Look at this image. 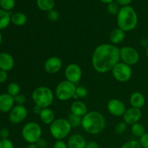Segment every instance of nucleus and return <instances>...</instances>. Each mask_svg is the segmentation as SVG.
Segmentation results:
<instances>
[{"instance_id":"nucleus-13","label":"nucleus","mask_w":148,"mask_h":148,"mask_svg":"<svg viewBox=\"0 0 148 148\" xmlns=\"http://www.w3.org/2000/svg\"><path fill=\"white\" fill-rule=\"evenodd\" d=\"M143 113L141 109L134 107H131L126 110L125 113L123 115V120L127 124L133 125L134 124L139 122L142 118Z\"/></svg>"},{"instance_id":"nucleus-18","label":"nucleus","mask_w":148,"mask_h":148,"mask_svg":"<svg viewBox=\"0 0 148 148\" xmlns=\"http://www.w3.org/2000/svg\"><path fill=\"white\" fill-rule=\"evenodd\" d=\"M71 113L83 117L88 113V107L86 104L81 101H75L71 104Z\"/></svg>"},{"instance_id":"nucleus-16","label":"nucleus","mask_w":148,"mask_h":148,"mask_svg":"<svg viewBox=\"0 0 148 148\" xmlns=\"http://www.w3.org/2000/svg\"><path fill=\"white\" fill-rule=\"evenodd\" d=\"M14 66V60L11 54L7 52L0 53V70L8 72L12 70Z\"/></svg>"},{"instance_id":"nucleus-23","label":"nucleus","mask_w":148,"mask_h":148,"mask_svg":"<svg viewBox=\"0 0 148 148\" xmlns=\"http://www.w3.org/2000/svg\"><path fill=\"white\" fill-rule=\"evenodd\" d=\"M11 23V15L8 12L0 9V30L7 28Z\"/></svg>"},{"instance_id":"nucleus-20","label":"nucleus","mask_w":148,"mask_h":148,"mask_svg":"<svg viewBox=\"0 0 148 148\" xmlns=\"http://www.w3.org/2000/svg\"><path fill=\"white\" fill-rule=\"evenodd\" d=\"M125 31L121 30L119 27L114 28L110 33V40L112 43V44L116 45L121 43L125 38Z\"/></svg>"},{"instance_id":"nucleus-47","label":"nucleus","mask_w":148,"mask_h":148,"mask_svg":"<svg viewBox=\"0 0 148 148\" xmlns=\"http://www.w3.org/2000/svg\"><path fill=\"white\" fill-rule=\"evenodd\" d=\"M2 40H3V36H2V34H1V31H0V46H1V44L2 43Z\"/></svg>"},{"instance_id":"nucleus-50","label":"nucleus","mask_w":148,"mask_h":148,"mask_svg":"<svg viewBox=\"0 0 148 148\" xmlns=\"http://www.w3.org/2000/svg\"><path fill=\"white\" fill-rule=\"evenodd\" d=\"M147 127H148V122H147Z\"/></svg>"},{"instance_id":"nucleus-46","label":"nucleus","mask_w":148,"mask_h":148,"mask_svg":"<svg viewBox=\"0 0 148 148\" xmlns=\"http://www.w3.org/2000/svg\"><path fill=\"white\" fill-rule=\"evenodd\" d=\"M26 148H38V147L36 145V144H30L27 146Z\"/></svg>"},{"instance_id":"nucleus-1","label":"nucleus","mask_w":148,"mask_h":148,"mask_svg":"<svg viewBox=\"0 0 148 148\" xmlns=\"http://www.w3.org/2000/svg\"><path fill=\"white\" fill-rule=\"evenodd\" d=\"M120 62V49L111 43H103L95 48L92 56V65L99 73H107Z\"/></svg>"},{"instance_id":"nucleus-41","label":"nucleus","mask_w":148,"mask_h":148,"mask_svg":"<svg viewBox=\"0 0 148 148\" xmlns=\"http://www.w3.org/2000/svg\"><path fill=\"white\" fill-rule=\"evenodd\" d=\"M115 1L119 5L125 7V6H129V4H131L132 0H115Z\"/></svg>"},{"instance_id":"nucleus-11","label":"nucleus","mask_w":148,"mask_h":148,"mask_svg":"<svg viewBox=\"0 0 148 148\" xmlns=\"http://www.w3.org/2000/svg\"><path fill=\"white\" fill-rule=\"evenodd\" d=\"M65 77L66 80L76 84L79 82L82 76V72L80 66L76 64H69L64 71Z\"/></svg>"},{"instance_id":"nucleus-30","label":"nucleus","mask_w":148,"mask_h":148,"mask_svg":"<svg viewBox=\"0 0 148 148\" xmlns=\"http://www.w3.org/2000/svg\"><path fill=\"white\" fill-rule=\"evenodd\" d=\"M119 10V5L116 2H115V1H113V2L110 3V4L107 5V11L108 12V13L112 14V15L118 14Z\"/></svg>"},{"instance_id":"nucleus-39","label":"nucleus","mask_w":148,"mask_h":148,"mask_svg":"<svg viewBox=\"0 0 148 148\" xmlns=\"http://www.w3.org/2000/svg\"><path fill=\"white\" fill-rule=\"evenodd\" d=\"M8 79L7 72L4 70H0V83H4Z\"/></svg>"},{"instance_id":"nucleus-8","label":"nucleus","mask_w":148,"mask_h":148,"mask_svg":"<svg viewBox=\"0 0 148 148\" xmlns=\"http://www.w3.org/2000/svg\"><path fill=\"white\" fill-rule=\"evenodd\" d=\"M111 72L114 79L120 82H127L132 76V69L131 66L121 62L116 64Z\"/></svg>"},{"instance_id":"nucleus-35","label":"nucleus","mask_w":148,"mask_h":148,"mask_svg":"<svg viewBox=\"0 0 148 148\" xmlns=\"http://www.w3.org/2000/svg\"><path fill=\"white\" fill-rule=\"evenodd\" d=\"M0 148H14V144L9 139L0 140Z\"/></svg>"},{"instance_id":"nucleus-25","label":"nucleus","mask_w":148,"mask_h":148,"mask_svg":"<svg viewBox=\"0 0 148 148\" xmlns=\"http://www.w3.org/2000/svg\"><path fill=\"white\" fill-rule=\"evenodd\" d=\"M67 120L70 124L71 127H74V128H78L82 126V117L76 115V114H74L72 113L69 114L67 117Z\"/></svg>"},{"instance_id":"nucleus-21","label":"nucleus","mask_w":148,"mask_h":148,"mask_svg":"<svg viewBox=\"0 0 148 148\" xmlns=\"http://www.w3.org/2000/svg\"><path fill=\"white\" fill-rule=\"evenodd\" d=\"M39 116H40L42 122L45 124H48V125H50L56 119L54 113L49 108H43Z\"/></svg>"},{"instance_id":"nucleus-32","label":"nucleus","mask_w":148,"mask_h":148,"mask_svg":"<svg viewBox=\"0 0 148 148\" xmlns=\"http://www.w3.org/2000/svg\"><path fill=\"white\" fill-rule=\"evenodd\" d=\"M127 124L124 121H121L118 123L115 127V132L117 134H122L127 130Z\"/></svg>"},{"instance_id":"nucleus-24","label":"nucleus","mask_w":148,"mask_h":148,"mask_svg":"<svg viewBox=\"0 0 148 148\" xmlns=\"http://www.w3.org/2000/svg\"><path fill=\"white\" fill-rule=\"evenodd\" d=\"M38 7L43 12H49L53 10L55 5L54 0H37Z\"/></svg>"},{"instance_id":"nucleus-33","label":"nucleus","mask_w":148,"mask_h":148,"mask_svg":"<svg viewBox=\"0 0 148 148\" xmlns=\"http://www.w3.org/2000/svg\"><path fill=\"white\" fill-rule=\"evenodd\" d=\"M48 18L50 21L51 22H56L58 20H59V12H58L56 10H52L51 11L48 12Z\"/></svg>"},{"instance_id":"nucleus-9","label":"nucleus","mask_w":148,"mask_h":148,"mask_svg":"<svg viewBox=\"0 0 148 148\" xmlns=\"http://www.w3.org/2000/svg\"><path fill=\"white\" fill-rule=\"evenodd\" d=\"M140 60V54L134 48L124 46L120 49V61L130 66L135 65Z\"/></svg>"},{"instance_id":"nucleus-43","label":"nucleus","mask_w":148,"mask_h":148,"mask_svg":"<svg viewBox=\"0 0 148 148\" xmlns=\"http://www.w3.org/2000/svg\"><path fill=\"white\" fill-rule=\"evenodd\" d=\"M42 109H43V108H40V106H37V105H35V106H33V112L36 115L39 116L40 115V112H41Z\"/></svg>"},{"instance_id":"nucleus-15","label":"nucleus","mask_w":148,"mask_h":148,"mask_svg":"<svg viewBox=\"0 0 148 148\" xmlns=\"http://www.w3.org/2000/svg\"><path fill=\"white\" fill-rule=\"evenodd\" d=\"M14 97L8 93H2L0 95V111L3 113H8L14 107Z\"/></svg>"},{"instance_id":"nucleus-40","label":"nucleus","mask_w":148,"mask_h":148,"mask_svg":"<svg viewBox=\"0 0 148 148\" xmlns=\"http://www.w3.org/2000/svg\"><path fill=\"white\" fill-rule=\"evenodd\" d=\"M36 145L38 147V148H46L48 146L47 142H46V140L43 138H40V140H38L37 143H36Z\"/></svg>"},{"instance_id":"nucleus-27","label":"nucleus","mask_w":148,"mask_h":148,"mask_svg":"<svg viewBox=\"0 0 148 148\" xmlns=\"http://www.w3.org/2000/svg\"><path fill=\"white\" fill-rule=\"evenodd\" d=\"M7 93L12 97L19 95L20 92V87L16 82H11L7 86Z\"/></svg>"},{"instance_id":"nucleus-2","label":"nucleus","mask_w":148,"mask_h":148,"mask_svg":"<svg viewBox=\"0 0 148 148\" xmlns=\"http://www.w3.org/2000/svg\"><path fill=\"white\" fill-rule=\"evenodd\" d=\"M106 124L103 115L98 111H92L88 112L82 117L81 127L88 134H98L103 131Z\"/></svg>"},{"instance_id":"nucleus-36","label":"nucleus","mask_w":148,"mask_h":148,"mask_svg":"<svg viewBox=\"0 0 148 148\" xmlns=\"http://www.w3.org/2000/svg\"><path fill=\"white\" fill-rule=\"evenodd\" d=\"M140 145L143 148H148V132L145 133L143 136H142L140 138Z\"/></svg>"},{"instance_id":"nucleus-22","label":"nucleus","mask_w":148,"mask_h":148,"mask_svg":"<svg viewBox=\"0 0 148 148\" xmlns=\"http://www.w3.org/2000/svg\"><path fill=\"white\" fill-rule=\"evenodd\" d=\"M27 20V16L23 12H16L11 15V23L16 26L24 25Z\"/></svg>"},{"instance_id":"nucleus-3","label":"nucleus","mask_w":148,"mask_h":148,"mask_svg":"<svg viewBox=\"0 0 148 148\" xmlns=\"http://www.w3.org/2000/svg\"><path fill=\"white\" fill-rule=\"evenodd\" d=\"M138 24V16L131 6H125L120 8L117 14L118 27L125 32L132 31L136 28Z\"/></svg>"},{"instance_id":"nucleus-45","label":"nucleus","mask_w":148,"mask_h":148,"mask_svg":"<svg viewBox=\"0 0 148 148\" xmlns=\"http://www.w3.org/2000/svg\"><path fill=\"white\" fill-rule=\"evenodd\" d=\"M100 1H101V2L103 3H105V4H110V3L113 2V1H114V0H100Z\"/></svg>"},{"instance_id":"nucleus-5","label":"nucleus","mask_w":148,"mask_h":148,"mask_svg":"<svg viewBox=\"0 0 148 148\" xmlns=\"http://www.w3.org/2000/svg\"><path fill=\"white\" fill-rule=\"evenodd\" d=\"M72 127L67 119H56L49 127V131L52 137L56 140H63L70 133Z\"/></svg>"},{"instance_id":"nucleus-28","label":"nucleus","mask_w":148,"mask_h":148,"mask_svg":"<svg viewBox=\"0 0 148 148\" xmlns=\"http://www.w3.org/2000/svg\"><path fill=\"white\" fill-rule=\"evenodd\" d=\"M15 6V0H0V7L2 10L8 12Z\"/></svg>"},{"instance_id":"nucleus-49","label":"nucleus","mask_w":148,"mask_h":148,"mask_svg":"<svg viewBox=\"0 0 148 148\" xmlns=\"http://www.w3.org/2000/svg\"><path fill=\"white\" fill-rule=\"evenodd\" d=\"M147 38L148 39V33H147Z\"/></svg>"},{"instance_id":"nucleus-17","label":"nucleus","mask_w":148,"mask_h":148,"mask_svg":"<svg viewBox=\"0 0 148 148\" xmlns=\"http://www.w3.org/2000/svg\"><path fill=\"white\" fill-rule=\"evenodd\" d=\"M87 142L85 137L79 134H74L68 139L67 145L69 148H85Z\"/></svg>"},{"instance_id":"nucleus-26","label":"nucleus","mask_w":148,"mask_h":148,"mask_svg":"<svg viewBox=\"0 0 148 148\" xmlns=\"http://www.w3.org/2000/svg\"><path fill=\"white\" fill-rule=\"evenodd\" d=\"M131 130L132 134H134L135 137H139V138H140L142 136H143L146 133L145 129L144 126L139 122L132 125Z\"/></svg>"},{"instance_id":"nucleus-7","label":"nucleus","mask_w":148,"mask_h":148,"mask_svg":"<svg viewBox=\"0 0 148 148\" xmlns=\"http://www.w3.org/2000/svg\"><path fill=\"white\" fill-rule=\"evenodd\" d=\"M76 89L77 86L75 84L66 79L58 84L55 90V95L59 101H69L74 98L76 94Z\"/></svg>"},{"instance_id":"nucleus-42","label":"nucleus","mask_w":148,"mask_h":148,"mask_svg":"<svg viewBox=\"0 0 148 148\" xmlns=\"http://www.w3.org/2000/svg\"><path fill=\"white\" fill-rule=\"evenodd\" d=\"M85 148H99V145L95 141H90L87 143Z\"/></svg>"},{"instance_id":"nucleus-48","label":"nucleus","mask_w":148,"mask_h":148,"mask_svg":"<svg viewBox=\"0 0 148 148\" xmlns=\"http://www.w3.org/2000/svg\"><path fill=\"white\" fill-rule=\"evenodd\" d=\"M146 55H147V57L148 58V46L146 48Z\"/></svg>"},{"instance_id":"nucleus-6","label":"nucleus","mask_w":148,"mask_h":148,"mask_svg":"<svg viewBox=\"0 0 148 148\" xmlns=\"http://www.w3.org/2000/svg\"><path fill=\"white\" fill-rule=\"evenodd\" d=\"M41 135L42 129L36 122L27 123L22 129V137L29 144H36L41 138Z\"/></svg>"},{"instance_id":"nucleus-10","label":"nucleus","mask_w":148,"mask_h":148,"mask_svg":"<svg viewBox=\"0 0 148 148\" xmlns=\"http://www.w3.org/2000/svg\"><path fill=\"white\" fill-rule=\"evenodd\" d=\"M27 114L28 111L24 106L17 105L9 112V120L12 124H20L26 119Z\"/></svg>"},{"instance_id":"nucleus-12","label":"nucleus","mask_w":148,"mask_h":148,"mask_svg":"<svg viewBox=\"0 0 148 148\" xmlns=\"http://www.w3.org/2000/svg\"><path fill=\"white\" fill-rule=\"evenodd\" d=\"M107 109L111 115L120 117L123 116L127 108L125 104L122 101L116 98H113L110 100L107 103Z\"/></svg>"},{"instance_id":"nucleus-4","label":"nucleus","mask_w":148,"mask_h":148,"mask_svg":"<svg viewBox=\"0 0 148 148\" xmlns=\"http://www.w3.org/2000/svg\"><path fill=\"white\" fill-rule=\"evenodd\" d=\"M31 98L35 105L38 106L41 108H49L53 103L54 95L49 88L40 86L33 91Z\"/></svg>"},{"instance_id":"nucleus-37","label":"nucleus","mask_w":148,"mask_h":148,"mask_svg":"<svg viewBox=\"0 0 148 148\" xmlns=\"http://www.w3.org/2000/svg\"><path fill=\"white\" fill-rule=\"evenodd\" d=\"M10 130L8 129L2 128L0 130V138H1V140L8 139L10 137Z\"/></svg>"},{"instance_id":"nucleus-14","label":"nucleus","mask_w":148,"mask_h":148,"mask_svg":"<svg viewBox=\"0 0 148 148\" xmlns=\"http://www.w3.org/2000/svg\"><path fill=\"white\" fill-rule=\"evenodd\" d=\"M62 67V61L57 56H51L48 58L44 63V69L49 74H56Z\"/></svg>"},{"instance_id":"nucleus-44","label":"nucleus","mask_w":148,"mask_h":148,"mask_svg":"<svg viewBox=\"0 0 148 148\" xmlns=\"http://www.w3.org/2000/svg\"><path fill=\"white\" fill-rule=\"evenodd\" d=\"M141 45L143 46V47L147 48L148 46V39L147 38H143L141 40Z\"/></svg>"},{"instance_id":"nucleus-19","label":"nucleus","mask_w":148,"mask_h":148,"mask_svg":"<svg viewBox=\"0 0 148 148\" xmlns=\"http://www.w3.org/2000/svg\"><path fill=\"white\" fill-rule=\"evenodd\" d=\"M130 102L132 107L141 109L145 103V98L144 95L140 92H134L130 96Z\"/></svg>"},{"instance_id":"nucleus-29","label":"nucleus","mask_w":148,"mask_h":148,"mask_svg":"<svg viewBox=\"0 0 148 148\" xmlns=\"http://www.w3.org/2000/svg\"><path fill=\"white\" fill-rule=\"evenodd\" d=\"M88 90L84 86H78L77 87L76 94L75 95L73 98L75 99H78V98H84L88 95Z\"/></svg>"},{"instance_id":"nucleus-38","label":"nucleus","mask_w":148,"mask_h":148,"mask_svg":"<svg viewBox=\"0 0 148 148\" xmlns=\"http://www.w3.org/2000/svg\"><path fill=\"white\" fill-rule=\"evenodd\" d=\"M53 148H69L67 144L64 143L63 140H56V143H54Z\"/></svg>"},{"instance_id":"nucleus-31","label":"nucleus","mask_w":148,"mask_h":148,"mask_svg":"<svg viewBox=\"0 0 148 148\" xmlns=\"http://www.w3.org/2000/svg\"><path fill=\"white\" fill-rule=\"evenodd\" d=\"M121 148H143L140 142L137 140H130L127 143H124Z\"/></svg>"},{"instance_id":"nucleus-34","label":"nucleus","mask_w":148,"mask_h":148,"mask_svg":"<svg viewBox=\"0 0 148 148\" xmlns=\"http://www.w3.org/2000/svg\"><path fill=\"white\" fill-rule=\"evenodd\" d=\"M14 103L17 104V105L20 106H24V104L25 103L26 101H27V98L26 96L23 94H19V95H16L15 97H14Z\"/></svg>"}]
</instances>
